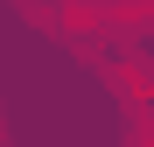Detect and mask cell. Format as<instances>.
I'll list each match as a JSON object with an SVG mask.
<instances>
[{"label": "cell", "instance_id": "cell-1", "mask_svg": "<svg viewBox=\"0 0 154 147\" xmlns=\"http://www.w3.org/2000/svg\"><path fill=\"white\" fill-rule=\"evenodd\" d=\"M126 147H154V98H133V119H126Z\"/></svg>", "mask_w": 154, "mask_h": 147}]
</instances>
